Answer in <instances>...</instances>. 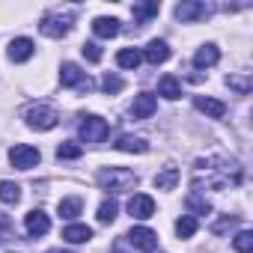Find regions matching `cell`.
<instances>
[{
    "label": "cell",
    "mask_w": 253,
    "mask_h": 253,
    "mask_svg": "<svg viewBox=\"0 0 253 253\" xmlns=\"http://www.w3.org/2000/svg\"><path fill=\"white\" fill-rule=\"evenodd\" d=\"M244 173L235 161H220V158H211V161H200L197 170H194V191L206 182V188L211 191H223L229 185H241Z\"/></svg>",
    "instance_id": "cell-1"
},
{
    "label": "cell",
    "mask_w": 253,
    "mask_h": 253,
    "mask_svg": "<svg viewBox=\"0 0 253 253\" xmlns=\"http://www.w3.org/2000/svg\"><path fill=\"white\" fill-rule=\"evenodd\" d=\"M98 185L110 194H122V191H131L137 188V176L131 170H125V167H107L98 173Z\"/></svg>",
    "instance_id": "cell-2"
},
{
    "label": "cell",
    "mask_w": 253,
    "mask_h": 253,
    "mask_svg": "<svg viewBox=\"0 0 253 253\" xmlns=\"http://www.w3.org/2000/svg\"><path fill=\"white\" fill-rule=\"evenodd\" d=\"M24 119H27L30 128H36V131H51V128H57L60 113H57V107L39 101V104H30V107L24 110Z\"/></svg>",
    "instance_id": "cell-3"
},
{
    "label": "cell",
    "mask_w": 253,
    "mask_h": 253,
    "mask_svg": "<svg viewBox=\"0 0 253 253\" xmlns=\"http://www.w3.org/2000/svg\"><path fill=\"white\" fill-rule=\"evenodd\" d=\"M107 131H110L107 122L101 116H95V113H84L81 122H78V134H81L84 143H104L107 140Z\"/></svg>",
    "instance_id": "cell-4"
},
{
    "label": "cell",
    "mask_w": 253,
    "mask_h": 253,
    "mask_svg": "<svg viewBox=\"0 0 253 253\" xmlns=\"http://www.w3.org/2000/svg\"><path fill=\"white\" fill-rule=\"evenodd\" d=\"M72 24H75V12L72 9L69 12H51V15H45L39 21V33L51 36V39H60V36H66L72 30Z\"/></svg>",
    "instance_id": "cell-5"
},
{
    "label": "cell",
    "mask_w": 253,
    "mask_h": 253,
    "mask_svg": "<svg viewBox=\"0 0 253 253\" xmlns=\"http://www.w3.org/2000/svg\"><path fill=\"white\" fill-rule=\"evenodd\" d=\"M125 241H128L134 250H143V253H155L158 250V232H152L149 226H134L128 235H125Z\"/></svg>",
    "instance_id": "cell-6"
},
{
    "label": "cell",
    "mask_w": 253,
    "mask_h": 253,
    "mask_svg": "<svg viewBox=\"0 0 253 253\" xmlns=\"http://www.w3.org/2000/svg\"><path fill=\"white\" fill-rule=\"evenodd\" d=\"M39 158H42L39 149L36 146H27V143H18V146L9 149V164L18 167V170H33L39 164Z\"/></svg>",
    "instance_id": "cell-7"
},
{
    "label": "cell",
    "mask_w": 253,
    "mask_h": 253,
    "mask_svg": "<svg viewBox=\"0 0 253 253\" xmlns=\"http://www.w3.org/2000/svg\"><path fill=\"white\" fill-rule=\"evenodd\" d=\"M60 84L63 86H81V89H92V81L86 78V72L78 63H63L60 69Z\"/></svg>",
    "instance_id": "cell-8"
},
{
    "label": "cell",
    "mask_w": 253,
    "mask_h": 253,
    "mask_svg": "<svg viewBox=\"0 0 253 253\" xmlns=\"http://www.w3.org/2000/svg\"><path fill=\"white\" fill-rule=\"evenodd\" d=\"M24 229H27L30 238L48 235V229H51V217H48L42 209H33V211H27V217H24Z\"/></svg>",
    "instance_id": "cell-9"
},
{
    "label": "cell",
    "mask_w": 253,
    "mask_h": 253,
    "mask_svg": "<svg viewBox=\"0 0 253 253\" xmlns=\"http://www.w3.org/2000/svg\"><path fill=\"white\" fill-rule=\"evenodd\" d=\"M209 12H211V9H209L206 3H197V0H182V3L176 6V18H179V21H185V24H188V21L209 18Z\"/></svg>",
    "instance_id": "cell-10"
},
{
    "label": "cell",
    "mask_w": 253,
    "mask_h": 253,
    "mask_svg": "<svg viewBox=\"0 0 253 253\" xmlns=\"http://www.w3.org/2000/svg\"><path fill=\"white\" fill-rule=\"evenodd\" d=\"M128 214L137 217V220L152 217V214H155V200H152L149 194H134V197L128 200Z\"/></svg>",
    "instance_id": "cell-11"
},
{
    "label": "cell",
    "mask_w": 253,
    "mask_h": 253,
    "mask_svg": "<svg viewBox=\"0 0 253 253\" xmlns=\"http://www.w3.org/2000/svg\"><path fill=\"white\" fill-rule=\"evenodd\" d=\"M155 110H158V98H155L152 92L134 95V101H131V116H134V119H149Z\"/></svg>",
    "instance_id": "cell-12"
},
{
    "label": "cell",
    "mask_w": 253,
    "mask_h": 253,
    "mask_svg": "<svg viewBox=\"0 0 253 253\" xmlns=\"http://www.w3.org/2000/svg\"><path fill=\"white\" fill-rule=\"evenodd\" d=\"M140 57H146V63H149V66L167 63V60H170V45H167L164 39H152V42L143 48V54H140Z\"/></svg>",
    "instance_id": "cell-13"
},
{
    "label": "cell",
    "mask_w": 253,
    "mask_h": 253,
    "mask_svg": "<svg viewBox=\"0 0 253 253\" xmlns=\"http://www.w3.org/2000/svg\"><path fill=\"white\" fill-rule=\"evenodd\" d=\"M33 39H27V36H21V39H12L9 42V60L12 63H27L30 57H33Z\"/></svg>",
    "instance_id": "cell-14"
},
{
    "label": "cell",
    "mask_w": 253,
    "mask_h": 253,
    "mask_svg": "<svg viewBox=\"0 0 253 253\" xmlns=\"http://www.w3.org/2000/svg\"><path fill=\"white\" fill-rule=\"evenodd\" d=\"M194 107L203 110V113L211 116V119H223V113H226V104L217 101V98H209V95H197V98H194Z\"/></svg>",
    "instance_id": "cell-15"
},
{
    "label": "cell",
    "mask_w": 253,
    "mask_h": 253,
    "mask_svg": "<svg viewBox=\"0 0 253 253\" xmlns=\"http://www.w3.org/2000/svg\"><path fill=\"white\" fill-rule=\"evenodd\" d=\"M179 179H182V173H179V167H173V164H167L158 176H155V188L158 191H173L176 185H179Z\"/></svg>",
    "instance_id": "cell-16"
},
{
    "label": "cell",
    "mask_w": 253,
    "mask_h": 253,
    "mask_svg": "<svg viewBox=\"0 0 253 253\" xmlns=\"http://www.w3.org/2000/svg\"><path fill=\"white\" fill-rule=\"evenodd\" d=\"M89 238H92V229L86 223H69L63 229V241H69V244H84Z\"/></svg>",
    "instance_id": "cell-17"
},
{
    "label": "cell",
    "mask_w": 253,
    "mask_h": 253,
    "mask_svg": "<svg viewBox=\"0 0 253 253\" xmlns=\"http://www.w3.org/2000/svg\"><path fill=\"white\" fill-rule=\"evenodd\" d=\"M119 152H137V155H143V152H149V143L143 140V137H131V134H125V137H119L116 143H113Z\"/></svg>",
    "instance_id": "cell-18"
},
{
    "label": "cell",
    "mask_w": 253,
    "mask_h": 253,
    "mask_svg": "<svg viewBox=\"0 0 253 253\" xmlns=\"http://www.w3.org/2000/svg\"><path fill=\"white\" fill-rule=\"evenodd\" d=\"M217 60H220L217 45H203V48L194 54V66H197V69H209V66H214Z\"/></svg>",
    "instance_id": "cell-19"
},
{
    "label": "cell",
    "mask_w": 253,
    "mask_h": 253,
    "mask_svg": "<svg viewBox=\"0 0 253 253\" xmlns=\"http://www.w3.org/2000/svg\"><path fill=\"white\" fill-rule=\"evenodd\" d=\"M92 33H95L98 39H113V36L119 33V21H116V18H95V21H92Z\"/></svg>",
    "instance_id": "cell-20"
},
{
    "label": "cell",
    "mask_w": 253,
    "mask_h": 253,
    "mask_svg": "<svg viewBox=\"0 0 253 253\" xmlns=\"http://www.w3.org/2000/svg\"><path fill=\"white\" fill-rule=\"evenodd\" d=\"M158 95H164V98H170V101H176V98L182 95V86H179V78H176V75H164V78L158 81Z\"/></svg>",
    "instance_id": "cell-21"
},
{
    "label": "cell",
    "mask_w": 253,
    "mask_h": 253,
    "mask_svg": "<svg viewBox=\"0 0 253 253\" xmlns=\"http://www.w3.org/2000/svg\"><path fill=\"white\" fill-rule=\"evenodd\" d=\"M81 209H84V200H81V197H66V200H60V206H57L60 217H66V220H75V217L81 214Z\"/></svg>",
    "instance_id": "cell-22"
},
{
    "label": "cell",
    "mask_w": 253,
    "mask_h": 253,
    "mask_svg": "<svg viewBox=\"0 0 253 253\" xmlns=\"http://www.w3.org/2000/svg\"><path fill=\"white\" fill-rule=\"evenodd\" d=\"M0 203L18 206L21 203V185H15V182H0Z\"/></svg>",
    "instance_id": "cell-23"
},
{
    "label": "cell",
    "mask_w": 253,
    "mask_h": 253,
    "mask_svg": "<svg viewBox=\"0 0 253 253\" xmlns=\"http://www.w3.org/2000/svg\"><path fill=\"white\" fill-rule=\"evenodd\" d=\"M185 206L194 211V214H211V203L203 197V194H197V191H191L188 194V200H185Z\"/></svg>",
    "instance_id": "cell-24"
},
{
    "label": "cell",
    "mask_w": 253,
    "mask_h": 253,
    "mask_svg": "<svg viewBox=\"0 0 253 253\" xmlns=\"http://www.w3.org/2000/svg\"><path fill=\"white\" fill-rule=\"evenodd\" d=\"M140 60H143V57H140V51H137V48H122V51L116 54V63H119L122 69H137V66H140Z\"/></svg>",
    "instance_id": "cell-25"
},
{
    "label": "cell",
    "mask_w": 253,
    "mask_h": 253,
    "mask_svg": "<svg viewBox=\"0 0 253 253\" xmlns=\"http://www.w3.org/2000/svg\"><path fill=\"white\" fill-rule=\"evenodd\" d=\"M197 226H200V223H197L194 214H182V217L176 220V235H179V238H191V235L197 232Z\"/></svg>",
    "instance_id": "cell-26"
},
{
    "label": "cell",
    "mask_w": 253,
    "mask_h": 253,
    "mask_svg": "<svg viewBox=\"0 0 253 253\" xmlns=\"http://www.w3.org/2000/svg\"><path fill=\"white\" fill-rule=\"evenodd\" d=\"M158 9H161L158 3H134L131 12H134V21H137V24H146L152 15H158Z\"/></svg>",
    "instance_id": "cell-27"
},
{
    "label": "cell",
    "mask_w": 253,
    "mask_h": 253,
    "mask_svg": "<svg viewBox=\"0 0 253 253\" xmlns=\"http://www.w3.org/2000/svg\"><path fill=\"white\" fill-rule=\"evenodd\" d=\"M81 155H84L81 143L66 140V143H60V146H57V158H60V161H75V158H81Z\"/></svg>",
    "instance_id": "cell-28"
},
{
    "label": "cell",
    "mask_w": 253,
    "mask_h": 253,
    "mask_svg": "<svg viewBox=\"0 0 253 253\" xmlns=\"http://www.w3.org/2000/svg\"><path fill=\"white\" fill-rule=\"evenodd\" d=\"M116 211H119L116 200H104V203L98 206V223H113V220H116Z\"/></svg>",
    "instance_id": "cell-29"
},
{
    "label": "cell",
    "mask_w": 253,
    "mask_h": 253,
    "mask_svg": "<svg viewBox=\"0 0 253 253\" xmlns=\"http://www.w3.org/2000/svg\"><path fill=\"white\" fill-rule=\"evenodd\" d=\"M122 86H125V81H122L119 75H110V72H107V75L101 78V89H104L107 95H116V92H122Z\"/></svg>",
    "instance_id": "cell-30"
},
{
    "label": "cell",
    "mask_w": 253,
    "mask_h": 253,
    "mask_svg": "<svg viewBox=\"0 0 253 253\" xmlns=\"http://www.w3.org/2000/svg\"><path fill=\"white\" fill-rule=\"evenodd\" d=\"M232 247H235L238 253H250V250H253V232H250V229H241V232L235 235Z\"/></svg>",
    "instance_id": "cell-31"
},
{
    "label": "cell",
    "mask_w": 253,
    "mask_h": 253,
    "mask_svg": "<svg viewBox=\"0 0 253 253\" xmlns=\"http://www.w3.org/2000/svg\"><path fill=\"white\" fill-rule=\"evenodd\" d=\"M226 86H229V89H235V92H241V95H247V92L253 89L250 78H235V75H229V78H226Z\"/></svg>",
    "instance_id": "cell-32"
},
{
    "label": "cell",
    "mask_w": 253,
    "mask_h": 253,
    "mask_svg": "<svg viewBox=\"0 0 253 253\" xmlns=\"http://www.w3.org/2000/svg\"><path fill=\"white\" fill-rule=\"evenodd\" d=\"M81 54H84L89 63H98V60H101V45H95V42H84V45H81Z\"/></svg>",
    "instance_id": "cell-33"
},
{
    "label": "cell",
    "mask_w": 253,
    "mask_h": 253,
    "mask_svg": "<svg viewBox=\"0 0 253 253\" xmlns=\"http://www.w3.org/2000/svg\"><path fill=\"white\" fill-rule=\"evenodd\" d=\"M232 226H238V217H229V214H226V217H220V220L211 226V232H214V235H223V232H229Z\"/></svg>",
    "instance_id": "cell-34"
},
{
    "label": "cell",
    "mask_w": 253,
    "mask_h": 253,
    "mask_svg": "<svg viewBox=\"0 0 253 253\" xmlns=\"http://www.w3.org/2000/svg\"><path fill=\"white\" fill-rule=\"evenodd\" d=\"M9 238H12V220H9V214L0 211V244L9 241Z\"/></svg>",
    "instance_id": "cell-35"
},
{
    "label": "cell",
    "mask_w": 253,
    "mask_h": 253,
    "mask_svg": "<svg viewBox=\"0 0 253 253\" xmlns=\"http://www.w3.org/2000/svg\"><path fill=\"white\" fill-rule=\"evenodd\" d=\"M110 253H125V247H122V241H116V244H113V250H110Z\"/></svg>",
    "instance_id": "cell-36"
},
{
    "label": "cell",
    "mask_w": 253,
    "mask_h": 253,
    "mask_svg": "<svg viewBox=\"0 0 253 253\" xmlns=\"http://www.w3.org/2000/svg\"><path fill=\"white\" fill-rule=\"evenodd\" d=\"M51 253H66V250H51Z\"/></svg>",
    "instance_id": "cell-37"
}]
</instances>
